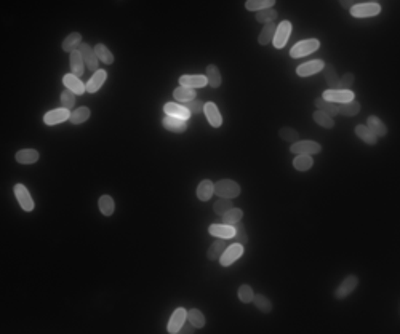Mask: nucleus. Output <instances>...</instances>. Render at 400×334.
Masks as SVG:
<instances>
[{
	"mask_svg": "<svg viewBox=\"0 0 400 334\" xmlns=\"http://www.w3.org/2000/svg\"><path fill=\"white\" fill-rule=\"evenodd\" d=\"M215 195V184L210 179H203L197 186V198L202 201H208Z\"/></svg>",
	"mask_w": 400,
	"mask_h": 334,
	"instance_id": "obj_24",
	"label": "nucleus"
},
{
	"mask_svg": "<svg viewBox=\"0 0 400 334\" xmlns=\"http://www.w3.org/2000/svg\"><path fill=\"white\" fill-rule=\"evenodd\" d=\"M230 208H234V205H232V201H230V198H220V200L215 203L213 210H215L216 214H220V216H223V214H224V213H228V211L230 210Z\"/></svg>",
	"mask_w": 400,
	"mask_h": 334,
	"instance_id": "obj_45",
	"label": "nucleus"
},
{
	"mask_svg": "<svg viewBox=\"0 0 400 334\" xmlns=\"http://www.w3.org/2000/svg\"><path fill=\"white\" fill-rule=\"evenodd\" d=\"M61 104H62V107L64 109H74L75 106V95L72 92H69V90H66V92H62L61 93Z\"/></svg>",
	"mask_w": 400,
	"mask_h": 334,
	"instance_id": "obj_48",
	"label": "nucleus"
},
{
	"mask_svg": "<svg viewBox=\"0 0 400 334\" xmlns=\"http://www.w3.org/2000/svg\"><path fill=\"white\" fill-rule=\"evenodd\" d=\"M194 330H195V326H192L191 323H184L182 325V328L179 330V333H182V334H191V333H194Z\"/></svg>",
	"mask_w": 400,
	"mask_h": 334,
	"instance_id": "obj_51",
	"label": "nucleus"
},
{
	"mask_svg": "<svg viewBox=\"0 0 400 334\" xmlns=\"http://www.w3.org/2000/svg\"><path fill=\"white\" fill-rule=\"evenodd\" d=\"M13 191H15V197L18 200L19 206L23 208L24 211H32L34 210V200L31 197L29 191H27V187L23 184H16Z\"/></svg>",
	"mask_w": 400,
	"mask_h": 334,
	"instance_id": "obj_9",
	"label": "nucleus"
},
{
	"mask_svg": "<svg viewBox=\"0 0 400 334\" xmlns=\"http://www.w3.org/2000/svg\"><path fill=\"white\" fill-rule=\"evenodd\" d=\"M39 152L37 150H34V149H23V150H19L16 152V162L21 163V165H32V163H36L37 160H39Z\"/></svg>",
	"mask_w": 400,
	"mask_h": 334,
	"instance_id": "obj_26",
	"label": "nucleus"
},
{
	"mask_svg": "<svg viewBox=\"0 0 400 334\" xmlns=\"http://www.w3.org/2000/svg\"><path fill=\"white\" fill-rule=\"evenodd\" d=\"M242 254H243V245H240V243L229 245L226 249H224V253L220 257L221 266L223 267H229L230 264H234L238 259V257H242Z\"/></svg>",
	"mask_w": 400,
	"mask_h": 334,
	"instance_id": "obj_7",
	"label": "nucleus"
},
{
	"mask_svg": "<svg viewBox=\"0 0 400 334\" xmlns=\"http://www.w3.org/2000/svg\"><path fill=\"white\" fill-rule=\"evenodd\" d=\"M274 0H248V2H245V8L248 11H261V10H266V8H274Z\"/></svg>",
	"mask_w": 400,
	"mask_h": 334,
	"instance_id": "obj_35",
	"label": "nucleus"
},
{
	"mask_svg": "<svg viewBox=\"0 0 400 334\" xmlns=\"http://www.w3.org/2000/svg\"><path fill=\"white\" fill-rule=\"evenodd\" d=\"M162 125L165 130L171 131V133H184L187 130V122L179 120V118H174V117H168V115L164 117Z\"/></svg>",
	"mask_w": 400,
	"mask_h": 334,
	"instance_id": "obj_20",
	"label": "nucleus"
},
{
	"mask_svg": "<svg viewBox=\"0 0 400 334\" xmlns=\"http://www.w3.org/2000/svg\"><path fill=\"white\" fill-rule=\"evenodd\" d=\"M203 112H205V117L208 123L212 125L213 128H220L223 125V117L218 106L215 102H205V107H203Z\"/></svg>",
	"mask_w": 400,
	"mask_h": 334,
	"instance_id": "obj_16",
	"label": "nucleus"
},
{
	"mask_svg": "<svg viewBox=\"0 0 400 334\" xmlns=\"http://www.w3.org/2000/svg\"><path fill=\"white\" fill-rule=\"evenodd\" d=\"M223 224H228V226H235L237 222H240L242 218H243V211L240 208H230L228 213L223 214Z\"/></svg>",
	"mask_w": 400,
	"mask_h": 334,
	"instance_id": "obj_32",
	"label": "nucleus"
},
{
	"mask_svg": "<svg viewBox=\"0 0 400 334\" xmlns=\"http://www.w3.org/2000/svg\"><path fill=\"white\" fill-rule=\"evenodd\" d=\"M349 11H350V15H352L354 18H371V16H378V15H380L381 5L376 3V2L355 3Z\"/></svg>",
	"mask_w": 400,
	"mask_h": 334,
	"instance_id": "obj_3",
	"label": "nucleus"
},
{
	"mask_svg": "<svg viewBox=\"0 0 400 334\" xmlns=\"http://www.w3.org/2000/svg\"><path fill=\"white\" fill-rule=\"evenodd\" d=\"M182 106H184L187 110H189V114H200V112H203V107H205V102H202L200 99H192V101H189V102H186V104H182Z\"/></svg>",
	"mask_w": 400,
	"mask_h": 334,
	"instance_id": "obj_47",
	"label": "nucleus"
},
{
	"mask_svg": "<svg viewBox=\"0 0 400 334\" xmlns=\"http://www.w3.org/2000/svg\"><path fill=\"white\" fill-rule=\"evenodd\" d=\"M354 74L352 72H347L344 74L343 77L338 80V88L336 90H350V87L354 85Z\"/></svg>",
	"mask_w": 400,
	"mask_h": 334,
	"instance_id": "obj_50",
	"label": "nucleus"
},
{
	"mask_svg": "<svg viewBox=\"0 0 400 334\" xmlns=\"http://www.w3.org/2000/svg\"><path fill=\"white\" fill-rule=\"evenodd\" d=\"M360 112V104L357 102L355 99L349 101V102H344V104H340L338 106V114L340 115H344V117H354Z\"/></svg>",
	"mask_w": 400,
	"mask_h": 334,
	"instance_id": "obj_30",
	"label": "nucleus"
},
{
	"mask_svg": "<svg viewBox=\"0 0 400 334\" xmlns=\"http://www.w3.org/2000/svg\"><path fill=\"white\" fill-rule=\"evenodd\" d=\"M324 77H325V82L327 85L330 87V90H336L338 88V74H336V69L332 66V64H325L324 66Z\"/></svg>",
	"mask_w": 400,
	"mask_h": 334,
	"instance_id": "obj_33",
	"label": "nucleus"
},
{
	"mask_svg": "<svg viewBox=\"0 0 400 334\" xmlns=\"http://www.w3.org/2000/svg\"><path fill=\"white\" fill-rule=\"evenodd\" d=\"M290 34H291V23L290 21H282L276 29V36H274V40H272L274 47L279 48V50L284 48L290 39Z\"/></svg>",
	"mask_w": 400,
	"mask_h": 334,
	"instance_id": "obj_6",
	"label": "nucleus"
},
{
	"mask_svg": "<svg viewBox=\"0 0 400 334\" xmlns=\"http://www.w3.org/2000/svg\"><path fill=\"white\" fill-rule=\"evenodd\" d=\"M205 77H207L208 85L212 87V88H218V87H221L223 79H221V72H220L218 66H215V64L207 66V75H205Z\"/></svg>",
	"mask_w": 400,
	"mask_h": 334,
	"instance_id": "obj_28",
	"label": "nucleus"
},
{
	"mask_svg": "<svg viewBox=\"0 0 400 334\" xmlns=\"http://www.w3.org/2000/svg\"><path fill=\"white\" fill-rule=\"evenodd\" d=\"M108 79V72L100 69V71H96L93 75H91V79L87 82V92L88 93H96L98 90L103 87V83L106 82Z\"/></svg>",
	"mask_w": 400,
	"mask_h": 334,
	"instance_id": "obj_21",
	"label": "nucleus"
},
{
	"mask_svg": "<svg viewBox=\"0 0 400 334\" xmlns=\"http://www.w3.org/2000/svg\"><path fill=\"white\" fill-rule=\"evenodd\" d=\"M186 322H187V310L182 309V307H178L170 317L167 331L170 334H176V333H179V330L182 328V325H184Z\"/></svg>",
	"mask_w": 400,
	"mask_h": 334,
	"instance_id": "obj_8",
	"label": "nucleus"
},
{
	"mask_svg": "<svg viewBox=\"0 0 400 334\" xmlns=\"http://www.w3.org/2000/svg\"><path fill=\"white\" fill-rule=\"evenodd\" d=\"M319 48H320V42L317 39L301 40L290 50V56L291 58H303V56H307V54H311L314 51H317Z\"/></svg>",
	"mask_w": 400,
	"mask_h": 334,
	"instance_id": "obj_2",
	"label": "nucleus"
},
{
	"mask_svg": "<svg viewBox=\"0 0 400 334\" xmlns=\"http://www.w3.org/2000/svg\"><path fill=\"white\" fill-rule=\"evenodd\" d=\"M79 51L82 54V58H83V62H85V66L90 69L91 72H96V71H100V67H98V58H96V53H95V48H91L88 44H82L80 48H79Z\"/></svg>",
	"mask_w": 400,
	"mask_h": 334,
	"instance_id": "obj_10",
	"label": "nucleus"
},
{
	"mask_svg": "<svg viewBox=\"0 0 400 334\" xmlns=\"http://www.w3.org/2000/svg\"><path fill=\"white\" fill-rule=\"evenodd\" d=\"M197 92H195V90H192V88H187V87H178L176 90H174L173 92V98L176 99L178 102H181V104H186V102H189V101H192V99H195L197 98Z\"/></svg>",
	"mask_w": 400,
	"mask_h": 334,
	"instance_id": "obj_25",
	"label": "nucleus"
},
{
	"mask_svg": "<svg viewBox=\"0 0 400 334\" xmlns=\"http://www.w3.org/2000/svg\"><path fill=\"white\" fill-rule=\"evenodd\" d=\"M367 128H368L376 138L388 135V127H386V123L381 120L380 117H376V115H370V117H368V120H367Z\"/></svg>",
	"mask_w": 400,
	"mask_h": 334,
	"instance_id": "obj_19",
	"label": "nucleus"
},
{
	"mask_svg": "<svg viewBox=\"0 0 400 334\" xmlns=\"http://www.w3.org/2000/svg\"><path fill=\"white\" fill-rule=\"evenodd\" d=\"M69 61H71V71L74 75L77 77H82L83 72H85V62H83V58L79 50H75L71 53V56H69Z\"/></svg>",
	"mask_w": 400,
	"mask_h": 334,
	"instance_id": "obj_22",
	"label": "nucleus"
},
{
	"mask_svg": "<svg viewBox=\"0 0 400 334\" xmlns=\"http://www.w3.org/2000/svg\"><path fill=\"white\" fill-rule=\"evenodd\" d=\"M82 44H83V42H82V34L80 32H72L64 39V42H62V50H64L66 53H72L75 50H79Z\"/></svg>",
	"mask_w": 400,
	"mask_h": 334,
	"instance_id": "obj_23",
	"label": "nucleus"
},
{
	"mask_svg": "<svg viewBox=\"0 0 400 334\" xmlns=\"http://www.w3.org/2000/svg\"><path fill=\"white\" fill-rule=\"evenodd\" d=\"M179 85L195 90V88H203L205 85H208V82L205 75H181Z\"/></svg>",
	"mask_w": 400,
	"mask_h": 334,
	"instance_id": "obj_18",
	"label": "nucleus"
},
{
	"mask_svg": "<svg viewBox=\"0 0 400 334\" xmlns=\"http://www.w3.org/2000/svg\"><path fill=\"white\" fill-rule=\"evenodd\" d=\"M91 112L88 107H79L71 112V118H69V122L72 125H80V123H85L88 118H90Z\"/></svg>",
	"mask_w": 400,
	"mask_h": 334,
	"instance_id": "obj_38",
	"label": "nucleus"
},
{
	"mask_svg": "<svg viewBox=\"0 0 400 334\" xmlns=\"http://www.w3.org/2000/svg\"><path fill=\"white\" fill-rule=\"evenodd\" d=\"M215 193L220 198H235L240 195V186L232 179H221L215 184Z\"/></svg>",
	"mask_w": 400,
	"mask_h": 334,
	"instance_id": "obj_1",
	"label": "nucleus"
},
{
	"mask_svg": "<svg viewBox=\"0 0 400 334\" xmlns=\"http://www.w3.org/2000/svg\"><path fill=\"white\" fill-rule=\"evenodd\" d=\"M164 112L168 115V117H174V118H179V120H184L187 122L191 114H189V110L182 106V104H178V102H167L164 106Z\"/></svg>",
	"mask_w": 400,
	"mask_h": 334,
	"instance_id": "obj_15",
	"label": "nucleus"
},
{
	"mask_svg": "<svg viewBox=\"0 0 400 334\" xmlns=\"http://www.w3.org/2000/svg\"><path fill=\"white\" fill-rule=\"evenodd\" d=\"M277 16H279V13L274 8H266V10H261V11H256V15H255L258 23H264V24L274 23V21L277 19Z\"/></svg>",
	"mask_w": 400,
	"mask_h": 334,
	"instance_id": "obj_42",
	"label": "nucleus"
},
{
	"mask_svg": "<svg viewBox=\"0 0 400 334\" xmlns=\"http://www.w3.org/2000/svg\"><path fill=\"white\" fill-rule=\"evenodd\" d=\"M62 83H64V87L66 90H69V92H72L74 95H83L87 92V85L83 83L77 75H74L72 72L71 74H66L64 77H62Z\"/></svg>",
	"mask_w": 400,
	"mask_h": 334,
	"instance_id": "obj_13",
	"label": "nucleus"
},
{
	"mask_svg": "<svg viewBox=\"0 0 400 334\" xmlns=\"http://www.w3.org/2000/svg\"><path fill=\"white\" fill-rule=\"evenodd\" d=\"M210 235L216 237V239H234L235 235V227L234 226H228V224H212L208 227Z\"/></svg>",
	"mask_w": 400,
	"mask_h": 334,
	"instance_id": "obj_17",
	"label": "nucleus"
},
{
	"mask_svg": "<svg viewBox=\"0 0 400 334\" xmlns=\"http://www.w3.org/2000/svg\"><path fill=\"white\" fill-rule=\"evenodd\" d=\"M324 66H325L324 61L314 59V61L306 62V64L298 66L296 74L299 75V77H311V75H315V74H319L320 71H324Z\"/></svg>",
	"mask_w": 400,
	"mask_h": 334,
	"instance_id": "obj_14",
	"label": "nucleus"
},
{
	"mask_svg": "<svg viewBox=\"0 0 400 334\" xmlns=\"http://www.w3.org/2000/svg\"><path fill=\"white\" fill-rule=\"evenodd\" d=\"M228 248V243L224 239H218L215 243H212V246L208 248V251H207V257L210 261H216V259H220L221 254L224 253V249Z\"/></svg>",
	"mask_w": 400,
	"mask_h": 334,
	"instance_id": "obj_27",
	"label": "nucleus"
},
{
	"mask_svg": "<svg viewBox=\"0 0 400 334\" xmlns=\"http://www.w3.org/2000/svg\"><path fill=\"white\" fill-rule=\"evenodd\" d=\"M279 136L282 138L284 141H286V143H296V141H299V133L294 128H290V127L280 128Z\"/></svg>",
	"mask_w": 400,
	"mask_h": 334,
	"instance_id": "obj_44",
	"label": "nucleus"
},
{
	"mask_svg": "<svg viewBox=\"0 0 400 334\" xmlns=\"http://www.w3.org/2000/svg\"><path fill=\"white\" fill-rule=\"evenodd\" d=\"M95 53H96L98 61L104 62V64H112V62H114V54L111 53V50L106 45H103V44L95 45Z\"/></svg>",
	"mask_w": 400,
	"mask_h": 334,
	"instance_id": "obj_34",
	"label": "nucleus"
},
{
	"mask_svg": "<svg viewBox=\"0 0 400 334\" xmlns=\"http://www.w3.org/2000/svg\"><path fill=\"white\" fill-rule=\"evenodd\" d=\"M290 150L293 152V154H296V155H314V154H319V152L322 150V147H320L319 143L307 141V139H306V141L293 143Z\"/></svg>",
	"mask_w": 400,
	"mask_h": 334,
	"instance_id": "obj_4",
	"label": "nucleus"
},
{
	"mask_svg": "<svg viewBox=\"0 0 400 334\" xmlns=\"http://www.w3.org/2000/svg\"><path fill=\"white\" fill-rule=\"evenodd\" d=\"M234 227H235V235H234L235 241L240 243V245H247V243H248V235H247V232H245L243 224H242V222H237Z\"/></svg>",
	"mask_w": 400,
	"mask_h": 334,
	"instance_id": "obj_49",
	"label": "nucleus"
},
{
	"mask_svg": "<svg viewBox=\"0 0 400 334\" xmlns=\"http://www.w3.org/2000/svg\"><path fill=\"white\" fill-rule=\"evenodd\" d=\"M312 165H314V160H312L311 155H298L296 158L293 160L294 170H298V171H307V170H311Z\"/></svg>",
	"mask_w": 400,
	"mask_h": 334,
	"instance_id": "obj_41",
	"label": "nucleus"
},
{
	"mask_svg": "<svg viewBox=\"0 0 400 334\" xmlns=\"http://www.w3.org/2000/svg\"><path fill=\"white\" fill-rule=\"evenodd\" d=\"M69 118H71V110L59 107V109H53V110H50V112H47L44 117V122L47 125H50V127H53V125H58V123L69 120Z\"/></svg>",
	"mask_w": 400,
	"mask_h": 334,
	"instance_id": "obj_12",
	"label": "nucleus"
},
{
	"mask_svg": "<svg viewBox=\"0 0 400 334\" xmlns=\"http://www.w3.org/2000/svg\"><path fill=\"white\" fill-rule=\"evenodd\" d=\"M312 118H314V122L317 123V125H320L322 128H333V127H335L333 117H330L328 114L322 112V110H315L314 115H312Z\"/></svg>",
	"mask_w": 400,
	"mask_h": 334,
	"instance_id": "obj_39",
	"label": "nucleus"
},
{
	"mask_svg": "<svg viewBox=\"0 0 400 334\" xmlns=\"http://www.w3.org/2000/svg\"><path fill=\"white\" fill-rule=\"evenodd\" d=\"M340 3H341V6H343V8H347V10H350V8H352V6L355 5L354 2H347V0H341Z\"/></svg>",
	"mask_w": 400,
	"mask_h": 334,
	"instance_id": "obj_52",
	"label": "nucleus"
},
{
	"mask_svg": "<svg viewBox=\"0 0 400 334\" xmlns=\"http://www.w3.org/2000/svg\"><path fill=\"white\" fill-rule=\"evenodd\" d=\"M314 104L317 106V110H322V112H325L328 114L330 117H335V115H338V106L333 102H330V101H325L324 98H317L314 101Z\"/></svg>",
	"mask_w": 400,
	"mask_h": 334,
	"instance_id": "obj_36",
	"label": "nucleus"
},
{
	"mask_svg": "<svg viewBox=\"0 0 400 334\" xmlns=\"http://www.w3.org/2000/svg\"><path fill=\"white\" fill-rule=\"evenodd\" d=\"M187 322L192 326H195V330L203 328V326H205V317H203V314L199 309H191L187 312Z\"/></svg>",
	"mask_w": 400,
	"mask_h": 334,
	"instance_id": "obj_40",
	"label": "nucleus"
},
{
	"mask_svg": "<svg viewBox=\"0 0 400 334\" xmlns=\"http://www.w3.org/2000/svg\"><path fill=\"white\" fill-rule=\"evenodd\" d=\"M322 98L333 104H344L354 99V92H350V90H327Z\"/></svg>",
	"mask_w": 400,
	"mask_h": 334,
	"instance_id": "obj_5",
	"label": "nucleus"
},
{
	"mask_svg": "<svg viewBox=\"0 0 400 334\" xmlns=\"http://www.w3.org/2000/svg\"><path fill=\"white\" fill-rule=\"evenodd\" d=\"M276 29H277V24L276 23H268L264 24L263 31L259 32V37H258V42L259 45H268L274 40V36H276Z\"/></svg>",
	"mask_w": 400,
	"mask_h": 334,
	"instance_id": "obj_29",
	"label": "nucleus"
},
{
	"mask_svg": "<svg viewBox=\"0 0 400 334\" xmlns=\"http://www.w3.org/2000/svg\"><path fill=\"white\" fill-rule=\"evenodd\" d=\"M253 297H255V293L248 285H242V286L238 288V299H240L243 304L253 302Z\"/></svg>",
	"mask_w": 400,
	"mask_h": 334,
	"instance_id": "obj_46",
	"label": "nucleus"
},
{
	"mask_svg": "<svg viewBox=\"0 0 400 334\" xmlns=\"http://www.w3.org/2000/svg\"><path fill=\"white\" fill-rule=\"evenodd\" d=\"M355 135L368 145H375L378 143V138L367 128V125H357V127H355Z\"/></svg>",
	"mask_w": 400,
	"mask_h": 334,
	"instance_id": "obj_31",
	"label": "nucleus"
},
{
	"mask_svg": "<svg viewBox=\"0 0 400 334\" xmlns=\"http://www.w3.org/2000/svg\"><path fill=\"white\" fill-rule=\"evenodd\" d=\"M98 206H100V211L104 214V216H112L114 214V210H115V203H114V198L111 195H103L98 201Z\"/></svg>",
	"mask_w": 400,
	"mask_h": 334,
	"instance_id": "obj_37",
	"label": "nucleus"
},
{
	"mask_svg": "<svg viewBox=\"0 0 400 334\" xmlns=\"http://www.w3.org/2000/svg\"><path fill=\"white\" fill-rule=\"evenodd\" d=\"M253 302H255V307L259 312H263V314H269V312H272V302L264 294H255Z\"/></svg>",
	"mask_w": 400,
	"mask_h": 334,
	"instance_id": "obj_43",
	"label": "nucleus"
},
{
	"mask_svg": "<svg viewBox=\"0 0 400 334\" xmlns=\"http://www.w3.org/2000/svg\"><path fill=\"white\" fill-rule=\"evenodd\" d=\"M357 285H359V278H357L355 275H349V277H346L344 280H343V283L340 285V286L336 288V291H335V297H336V299H344V297H347V296L357 288Z\"/></svg>",
	"mask_w": 400,
	"mask_h": 334,
	"instance_id": "obj_11",
	"label": "nucleus"
}]
</instances>
